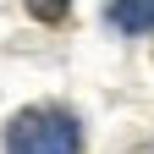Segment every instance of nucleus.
I'll return each mask as SVG.
<instances>
[{"label": "nucleus", "mask_w": 154, "mask_h": 154, "mask_svg": "<svg viewBox=\"0 0 154 154\" xmlns=\"http://www.w3.org/2000/svg\"><path fill=\"white\" fill-rule=\"evenodd\" d=\"M77 149H83V132L55 105H33L6 121V154H77Z\"/></svg>", "instance_id": "nucleus-1"}, {"label": "nucleus", "mask_w": 154, "mask_h": 154, "mask_svg": "<svg viewBox=\"0 0 154 154\" xmlns=\"http://www.w3.org/2000/svg\"><path fill=\"white\" fill-rule=\"evenodd\" d=\"M105 11L121 33H149L154 28V0H105Z\"/></svg>", "instance_id": "nucleus-2"}, {"label": "nucleus", "mask_w": 154, "mask_h": 154, "mask_svg": "<svg viewBox=\"0 0 154 154\" xmlns=\"http://www.w3.org/2000/svg\"><path fill=\"white\" fill-rule=\"evenodd\" d=\"M66 6H72V0H28V11L38 17V22H61Z\"/></svg>", "instance_id": "nucleus-3"}]
</instances>
